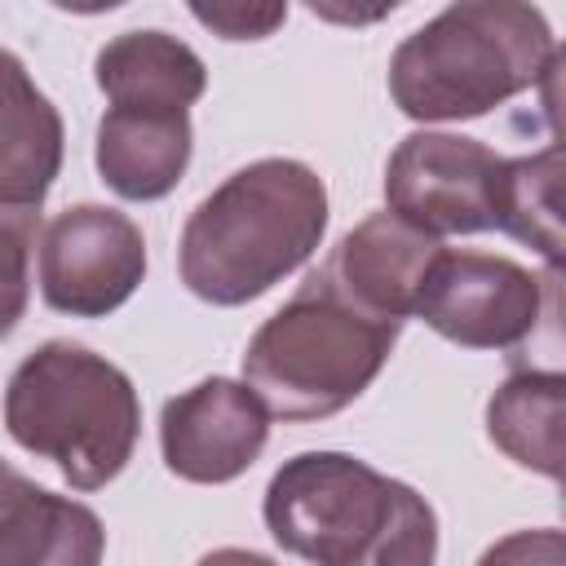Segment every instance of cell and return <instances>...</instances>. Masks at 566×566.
Here are the masks:
<instances>
[{
	"label": "cell",
	"instance_id": "1",
	"mask_svg": "<svg viewBox=\"0 0 566 566\" xmlns=\"http://www.w3.org/2000/svg\"><path fill=\"white\" fill-rule=\"evenodd\" d=\"M327 230V186L301 159L230 172L181 230V283L212 305H243L305 265Z\"/></svg>",
	"mask_w": 566,
	"mask_h": 566
},
{
	"label": "cell",
	"instance_id": "2",
	"mask_svg": "<svg viewBox=\"0 0 566 566\" xmlns=\"http://www.w3.org/2000/svg\"><path fill=\"white\" fill-rule=\"evenodd\" d=\"M279 548L314 566H433L438 517L420 491L345 451L292 455L265 486Z\"/></svg>",
	"mask_w": 566,
	"mask_h": 566
},
{
	"label": "cell",
	"instance_id": "3",
	"mask_svg": "<svg viewBox=\"0 0 566 566\" xmlns=\"http://www.w3.org/2000/svg\"><path fill=\"white\" fill-rule=\"evenodd\" d=\"M557 66L539 9L517 0H460L411 31L389 62L394 106L411 119H478Z\"/></svg>",
	"mask_w": 566,
	"mask_h": 566
},
{
	"label": "cell",
	"instance_id": "4",
	"mask_svg": "<svg viewBox=\"0 0 566 566\" xmlns=\"http://www.w3.org/2000/svg\"><path fill=\"white\" fill-rule=\"evenodd\" d=\"M402 323L376 318L345 301L323 270L270 314L243 354V385L261 398L265 416L323 420L349 407L389 363Z\"/></svg>",
	"mask_w": 566,
	"mask_h": 566
},
{
	"label": "cell",
	"instance_id": "5",
	"mask_svg": "<svg viewBox=\"0 0 566 566\" xmlns=\"http://www.w3.org/2000/svg\"><path fill=\"white\" fill-rule=\"evenodd\" d=\"M4 424L18 447L53 460L75 491H97L133 460L142 402L115 363L84 345L49 340L9 376Z\"/></svg>",
	"mask_w": 566,
	"mask_h": 566
},
{
	"label": "cell",
	"instance_id": "6",
	"mask_svg": "<svg viewBox=\"0 0 566 566\" xmlns=\"http://www.w3.org/2000/svg\"><path fill=\"white\" fill-rule=\"evenodd\" d=\"M504 159L455 133H407L385 168L389 212L424 234H478L495 226Z\"/></svg>",
	"mask_w": 566,
	"mask_h": 566
},
{
	"label": "cell",
	"instance_id": "7",
	"mask_svg": "<svg viewBox=\"0 0 566 566\" xmlns=\"http://www.w3.org/2000/svg\"><path fill=\"white\" fill-rule=\"evenodd\" d=\"M146 274L142 230L102 203H75L44 226L40 296L57 314L102 318L119 310Z\"/></svg>",
	"mask_w": 566,
	"mask_h": 566
},
{
	"label": "cell",
	"instance_id": "8",
	"mask_svg": "<svg viewBox=\"0 0 566 566\" xmlns=\"http://www.w3.org/2000/svg\"><path fill=\"white\" fill-rule=\"evenodd\" d=\"M539 279L486 252H438L424 274L416 314L464 349H513L539 323Z\"/></svg>",
	"mask_w": 566,
	"mask_h": 566
},
{
	"label": "cell",
	"instance_id": "9",
	"mask_svg": "<svg viewBox=\"0 0 566 566\" xmlns=\"http://www.w3.org/2000/svg\"><path fill=\"white\" fill-rule=\"evenodd\" d=\"M265 438H270V416L261 398L230 376L199 380L195 389L168 398L159 416L164 464L177 478L203 486L234 482L239 473H248Z\"/></svg>",
	"mask_w": 566,
	"mask_h": 566
},
{
	"label": "cell",
	"instance_id": "10",
	"mask_svg": "<svg viewBox=\"0 0 566 566\" xmlns=\"http://www.w3.org/2000/svg\"><path fill=\"white\" fill-rule=\"evenodd\" d=\"M438 252L442 243L433 234L416 230L394 212H371L332 248V256L318 270L358 310L402 323L407 314H416L424 274L438 261Z\"/></svg>",
	"mask_w": 566,
	"mask_h": 566
},
{
	"label": "cell",
	"instance_id": "11",
	"mask_svg": "<svg viewBox=\"0 0 566 566\" xmlns=\"http://www.w3.org/2000/svg\"><path fill=\"white\" fill-rule=\"evenodd\" d=\"M62 115L27 66L0 49V203L40 208L62 168Z\"/></svg>",
	"mask_w": 566,
	"mask_h": 566
},
{
	"label": "cell",
	"instance_id": "12",
	"mask_svg": "<svg viewBox=\"0 0 566 566\" xmlns=\"http://www.w3.org/2000/svg\"><path fill=\"white\" fill-rule=\"evenodd\" d=\"M190 164L186 111H119L97 124V172L124 199H164Z\"/></svg>",
	"mask_w": 566,
	"mask_h": 566
},
{
	"label": "cell",
	"instance_id": "13",
	"mask_svg": "<svg viewBox=\"0 0 566 566\" xmlns=\"http://www.w3.org/2000/svg\"><path fill=\"white\" fill-rule=\"evenodd\" d=\"M97 88L119 111H186L203 97L208 71L168 31H124L97 53Z\"/></svg>",
	"mask_w": 566,
	"mask_h": 566
},
{
	"label": "cell",
	"instance_id": "14",
	"mask_svg": "<svg viewBox=\"0 0 566 566\" xmlns=\"http://www.w3.org/2000/svg\"><path fill=\"white\" fill-rule=\"evenodd\" d=\"M102 517L44 486L0 517V566H102Z\"/></svg>",
	"mask_w": 566,
	"mask_h": 566
},
{
	"label": "cell",
	"instance_id": "15",
	"mask_svg": "<svg viewBox=\"0 0 566 566\" xmlns=\"http://www.w3.org/2000/svg\"><path fill=\"white\" fill-rule=\"evenodd\" d=\"M562 407H566L562 371L522 367L486 402V433L522 469L562 478Z\"/></svg>",
	"mask_w": 566,
	"mask_h": 566
},
{
	"label": "cell",
	"instance_id": "16",
	"mask_svg": "<svg viewBox=\"0 0 566 566\" xmlns=\"http://www.w3.org/2000/svg\"><path fill=\"white\" fill-rule=\"evenodd\" d=\"M557 186H562V146L544 155L504 159L495 230L531 243L548 265L562 261V217H557Z\"/></svg>",
	"mask_w": 566,
	"mask_h": 566
},
{
	"label": "cell",
	"instance_id": "17",
	"mask_svg": "<svg viewBox=\"0 0 566 566\" xmlns=\"http://www.w3.org/2000/svg\"><path fill=\"white\" fill-rule=\"evenodd\" d=\"M35 230H40V208L0 203V340L18 327L31 301Z\"/></svg>",
	"mask_w": 566,
	"mask_h": 566
},
{
	"label": "cell",
	"instance_id": "18",
	"mask_svg": "<svg viewBox=\"0 0 566 566\" xmlns=\"http://www.w3.org/2000/svg\"><path fill=\"white\" fill-rule=\"evenodd\" d=\"M478 566H566V539L562 531H513L500 544L482 553Z\"/></svg>",
	"mask_w": 566,
	"mask_h": 566
},
{
	"label": "cell",
	"instance_id": "19",
	"mask_svg": "<svg viewBox=\"0 0 566 566\" xmlns=\"http://www.w3.org/2000/svg\"><path fill=\"white\" fill-rule=\"evenodd\" d=\"M195 18L226 40H261L287 18V4H195Z\"/></svg>",
	"mask_w": 566,
	"mask_h": 566
},
{
	"label": "cell",
	"instance_id": "20",
	"mask_svg": "<svg viewBox=\"0 0 566 566\" xmlns=\"http://www.w3.org/2000/svg\"><path fill=\"white\" fill-rule=\"evenodd\" d=\"M31 491H35V482H31V478H22L18 469H9V464L0 460V517H4L18 500H27Z\"/></svg>",
	"mask_w": 566,
	"mask_h": 566
},
{
	"label": "cell",
	"instance_id": "21",
	"mask_svg": "<svg viewBox=\"0 0 566 566\" xmlns=\"http://www.w3.org/2000/svg\"><path fill=\"white\" fill-rule=\"evenodd\" d=\"M199 566H274V562L261 553H248V548H212L199 557Z\"/></svg>",
	"mask_w": 566,
	"mask_h": 566
}]
</instances>
